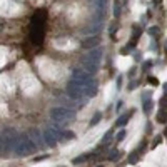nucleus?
I'll return each instance as SVG.
<instances>
[{"label":"nucleus","instance_id":"9b49d317","mask_svg":"<svg viewBox=\"0 0 167 167\" xmlns=\"http://www.w3.org/2000/svg\"><path fill=\"white\" fill-rule=\"evenodd\" d=\"M157 120H159V122H165V120H167V111H161V112H159Z\"/></svg>","mask_w":167,"mask_h":167},{"label":"nucleus","instance_id":"20e7f679","mask_svg":"<svg viewBox=\"0 0 167 167\" xmlns=\"http://www.w3.org/2000/svg\"><path fill=\"white\" fill-rule=\"evenodd\" d=\"M42 137H44V144L49 145V147H54L57 144V140H59V136H57V132L54 130V127H47L42 132Z\"/></svg>","mask_w":167,"mask_h":167},{"label":"nucleus","instance_id":"9d476101","mask_svg":"<svg viewBox=\"0 0 167 167\" xmlns=\"http://www.w3.org/2000/svg\"><path fill=\"white\" fill-rule=\"evenodd\" d=\"M89 157H90V155H80V157H75V159H74L72 162H74V164H75V165H77V164H82V162H85V161H87Z\"/></svg>","mask_w":167,"mask_h":167},{"label":"nucleus","instance_id":"f03ea898","mask_svg":"<svg viewBox=\"0 0 167 167\" xmlns=\"http://www.w3.org/2000/svg\"><path fill=\"white\" fill-rule=\"evenodd\" d=\"M37 145L32 142V139L28 137V134H20L19 142H17V147H15V154L19 157H24V155H30L35 152Z\"/></svg>","mask_w":167,"mask_h":167},{"label":"nucleus","instance_id":"a211bd4d","mask_svg":"<svg viewBox=\"0 0 167 167\" xmlns=\"http://www.w3.org/2000/svg\"><path fill=\"white\" fill-rule=\"evenodd\" d=\"M164 89H165V92H167V84H165V87H164Z\"/></svg>","mask_w":167,"mask_h":167},{"label":"nucleus","instance_id":"4468645a","mask_svg":"<svg viewBox=\"0 0 167 167\" xmlns=\"http://www.w3.org/2000/svg\"><path fill=\"white\" fill-rule=\"evenodd\" d=\"M124 137H125V130H120V132L115 136V140H117V142H120V140L124 139Z\"/></svg>","mask_w":167,"mask_h":167},{"label":"nucleus","instance_id":"f8f14e48","mask_svg":"<svg viewBox=\"0 0 167 167\" xmlns=\"http://www.w3.org/2000/svg\"><path fill=\"white\" fill-rule=\"evenodd\" d=\"M100 117H102V114L100 112H97L94 115V119H92V122H90V125H95V124H99V120H100Z\"/></svg>","mask_w":167,"mask_h":167},{"label":"nucleus","instance_id":"aec40b11","mask_svg":"<svg viewBox=\"0 0 167 167\" xmlns=\"http://www.w3.org/2000/svg\"><path fill=\"white\" fill-rule=\"evenodd\" d=\"M100 167H102V165H100Z\"/></svg>","mask_w":167,"mask_h":167},{"label":"nucleus","instance_id":"2eb2a0df","mask_svg":"<svg viewBox=\"0 0 167 167\" xmlns=\"http://www.w3.org/2000/svg\"><path fill=\"white\" fill-rule=\"evenodd\" d=\"M47 157H49V155H45V154H44V155H40V157H35V159H34V162H38V161H44V159H47Z\"/></svg>","mask_w":167,"mask_h":167},{"label":"nucleus","instance_id":"f257e3e1","mask_svg":"<svg viewBox=\"0 0 167 167\" xmlns=\"http://www.w3.org/2000/svg\"><path fill=\"white\" fill-rule=\"evenodd\" d=\"M19 132L15 129H5L0 132V154L7 155L10 152H15L17 142H19Z\"/></svg>","mask_w":167,"mask_h":167},{"label":"nucleus","instance_id":"0eeeda50","mask_svg":"<svg viewBox=\"0 0 167 167\" xmlns=\"http://www.w3.org/2000/svg\"><path fill=\"white\" fill-rule=\"evenodd\" d=\"M134 114V111H130V112H127V114H124L122 117H120L119 120H117V125L119 127H122V125H125L127 122H129V119H130V115Z\"/></svg>","mask_w":167,"mask_h":167},{"label":"nucleus","instance_id":"39448f33","mask_svg":"<svg viewBox=\"0 0 167 167\" xmlns=\"http://www.w3.org/2000/svg\"><path fill=\"white\" fill-rule=\"evenodd\" d=\"M27 134H28V137H30L32 142H34L37 147H40V145L44 144V137H42V134H40V130H38V129H30Z\"/></svg>","mask_w":167,"mask_h":167},{"label":"nucleus","instance_id":"ddd939ff","mask_svg":"<svg viewBox=\"0 0 167 167\" xmlns=\"http://www.w3.org/2000/svg\"><path fill=\"white\" fill-rule=\"evenodd\" d=\"M145 144H147L145 140H142V142H140L139 149H137V151H139V154H144V152H145V149H147V145H145Z\"/></svg>","mask_w":167,"mask_h":167},{"label":"nucleus","instance_id":"6ab92c4d","mask_svg":"<svg viewBox=\"0 0 167 167\" xmlns=\"http://www.w3.org/2000/svg\"><path fill=\"white\" fill-rule=\"evenodd\" d=\"M165 136H167V129H165Z\"/></svg>","mask_w":167,"mask_h":167},{"label":"nucleus","instance_id":"f3484780","mask_svg":"<svg viewBox=\"0 0 167 167\" xmlns=\"http://www.w3.org/2000/svg\"><path fill=\"white\" fill-rule=\"evenodd\" d=\"M151 109H152L151 102H147V104H145V114H149V112H151Z\"/></svg>","mask_w":167,"mask_h":167},{"label":"nucleus","instance_id":"6e6552de","mask_svg":"<svg viewBox=\"0 0 167 167\" xmlns=\"http://www.w3.org/2000/svg\"><path fill=\"white\" fill-rule=\"evenodd\" d=\"M139 155H140V154H139V151H134L132 154L129 155V162H130V164H136V162L139 161Z\"/></svg>","mask_w":167,"mask_h":167},{"label":"nucleus","instance_id":"dca6fc26","mask_svg":"<svg viewBox=\"0 0 167 167\" xmlns=\"http://www.w3.org/2000/svg\"><path fill=\"white\" fill-rule=\"evenodd\" d=\"M161 142H162V137H155V139H154V147H155V145H159Z\"/></svg>","mask_w":167,"mask_h":167},{"label":"nucleus","instance_id":"7ed1b4c3","mask_svg":"<svg viewBox=\"0 0 167 167\" xmlns=\"http://www.w3.org/2000/svg\"><path fill=\"white\" fill-rule=\"evenodd\" d=\"M50 117L55 120V122L65 124V122H69V120H72L74 112L69 111V109H64V107H55V109L50 111Z\"/></svg>","mask_w":167,"mask_h":167},{"label":"nucleus","instance_id":"1a4fd4ad","mask_svg":"<svg viewBox=\"0 0 167 167\" xmlns=\"http://www.w3.org/2000/svg\"><path fill=\"white\" fill-rule=\"evenodd\" d=\"M109 159H111V161H114V162L119 161V159H120V152H119V151H112L111 154H109Z\"/></svg>","mask_w":167,"mask_h":167},{"label":"nucleus","instance_id":"423d86ee","mask_svg":"<svg viewBox=\"0 0 167 167\" xmlns=\"http://www.w3.org/2000/svg\"><path fill=\"white\" fill-rule=\"evenodd\" d=\"M69 95H72V97H79V95H82V87H80V85L70 84L69 85Z\"/></svg>","mask_w":167,"mask_h":167}]
</instances>
